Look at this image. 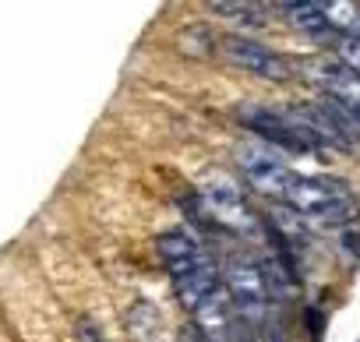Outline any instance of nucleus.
Returning a JSON list of instances; mask_svg holds the SVG:
<instances>
[{
  "instance_id": "obj_8",
  "label": "nucleus",
  "mask_w": 360,
  "mask_h": 342,
  "mask_svg": "<svg viewBox=\"0 0 360 342\" xmlns=\"http://www.w3.org/2000/svg\"><path fill=\"white\" fill-rule=\"evenodd\" d=\"M202 198H205L209 212H212L226 230H233V233H255V230H258V219H255V212H251V205H248V195H244L230 177H223V173L209 177V180L202 184Z\"/></svg>"
},
{
  "instance_id": "obj_6",
  "label": "nucleus",
  "mask_w": 360,
  "mask_h": 342,
  "mask_svg": "<svg viewBox=\"0 0 360 342\" xmlns=\"http://www.w3.org/2000/svg\"><path fill=\"white\" fill-rule=\"evenodd\" d=\"M300 71L321 92V99H332L360 124V78L346 64H339L335 57H311V60H300Z\"/></svg>"
},
{
  "instance_id": "obj_11",
  "label": "nucleus",
  "mask_w": 360,
  "mask_h": 342,
  "mask_svg": "<svg viewBox=\"0 0 360 342\" xmlns=\"http://www.w3.org/2000/svg\"><path fill=\"white\" fill-rule=\"evenodd\" d=\"M332 46H335V53H339L335 60L346 64V67L360 78V36H339Z\"/></svg>"
},
{
  "instance_id": "obj_1",
  "label": "nucleus",
  "mask_w": 360,
  "mask_h": 342,
  "mask_svg": "<svg viewBox=\"0 0 360 342\" xmlns=\"http://www.w3.org/2000/svg\"><path fill=\"white\" fill-rule=\"evenodd\" d=\"M155 244H159V258H162V265L169 272V282H173L176 300L184 303V310L195 317V324L216 342V335L226 331L230 321H233V310H230V300H226V289H223L219 265L184 230H169Z\"/></svg>"
},
{
  "instance_id": "obj_12",
  "label": "nucleus",
  "mask_w": 360,
  "mask_h": 342,
  "mask_svg": "<svg viewBox=\"0 0 360 342\" xmlns=\"http://www.w3.org/2000/svg\"><path fill=\"white\" fill-rule=\"evenodd\" d=\"M176 342H212V338H209V335H205V331H202L195 321H188L184 328L176 331Z\"/></svg>"
},
{
  "instance_id": "obj_9",
  "label": "nucleus",
  "mask_w": 360,
  "mask_h": 342,
  "mask_svg": "<svg viewBox=\"0 0 360 342\" xmlns=\"http://www.w3.org/2000/svg\"><path fill=\"white\" fill-rule=\"evenodd\" d=\"M286 18H290V25L297 29V32H304V36H311L314 43H335L339 39V32L325 22V11H321V0H311V4H283L279 8Z\"/></svg>"
},
{
  "instance_id": "obj_10",
  "label": "nucleus",
  "mask_w": 360,
  "mask_h": 342,
  "mask_svg": "<svg viewBox=\"0 0 360 342\" xmlns=\"http://www.w3.org/2000/svg\"><path fill=\"white\" fill-rule=\"evenodd\" d=\"M212 11L219 18H230L237 25H265V8L262 4H212Z\"/></svg>"
},
{
  "instance_id": "obj_2",
  "label": "nucleus",
  "mask_w": 360,
  "mask_h": 342,
  "mask_svg": "<svg viewBox=\"0 0 360 342\" xmlns=\"http://www.w3.org/2000/svg\"><path fill=\"white\" fill-rule=\"evenodd\" d=\"M283 205L304 219V223H314V226H332V230H346L356 223V202H353V191L335 180V177H307V173H297Z\"/></svg>"
},
{
  "instance_id": "obj_5",
  "label": "nucleus",
  "mask_w": 360,
  "mask_h": 342,
  "mask_svg": "<svg viewBox=\"0 0 360 342\" xmlns=\"http://www.w3.org/2000/svg\"><path fill=\"white\" fill-rule=\"evenodd\" d=\"M240 124L248 131H255L258 138L269 141V148H283V152H318L321 145L311 138V131L293 117V110H276V106H244L240 113Z\"/></svg>"
},
{
  "instance_id": "obj_7",
  "label": "nucleus",
  "mask_w": 360,
  "mask_h": 342,
  "mask_svg": "<svg viewBox=\"0 0 360 342\" xmlns=\"http://www.w3.org/2000/svg\"><path fill=\"white\" fill-rule=\"evenodd\" d=\"M219 50L233 67L251 71L255 78H265V81H290L293 78V64L283 53H276L265 43H255L248 36H226L219 43Z\"/></svg>"
},
{
  "instance_id": "obj_3",
  "label": "nucleus",
  "mask_w": 360,
  "mask_h": 342,
  "mask_svg": "<svg viewBox=\"0 0 360 342\" xmlns=\"http://www.w3.org/2000/svg\"><path fill=\"white\" fill-rule=\"evenodd\" d=\"M219 275H223V289H226L233 317L248 328H262L265 317L272 314V293H269L262 265L251 254H230Z\"/></svg>"
},
{
  "instance_id": "obj_4",
  "label": "nucleus",
  "mask_w": 360,
  "mask_h": 342,
  "mask_svg": "<svg viewBox=\"0 0 360 342\" xmlns=\"http://www.w3.org/2000/svg\"><path fill=\"white\" fill-rule=\"evenodd\" d=\"M237 169H240V177L248 180L251 191L276 198V202L286 198V191L297 177V169L283 159V152H276L262 141H248V145L237 148Z\"/></svg>"
}]
</instances>
